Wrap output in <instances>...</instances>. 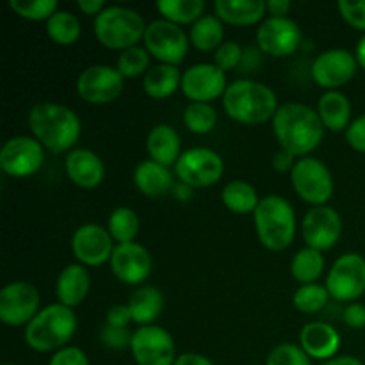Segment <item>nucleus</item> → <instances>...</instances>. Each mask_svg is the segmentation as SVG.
<instances>
[{"label":"nucleus","mask_w":365,"mask_h":365,"mask_svg":"<svg viewBox=\"0 0 365 365\" xmlns=\"http://www.w3.org/2000/svg\"><path fill=\"white\" fill-rule=\"evenodd\" d=\"M273 130L282 150L294 157H307L323 143L324 125L317 110L305 103H285L273 118Z\"/></svg>","instance_id":"1"},{"label":"nucleus","mask_w":365,"mask_h":365,"mask_svg":"<svg viewBox=\"0 0 365 365\" xmlns=\"http://www.w3.org/2000/svg\"><path fill=\"white\" fill-rule=\"evenodd\" d=\"M29 128L34 139L53 155L70 153L81 138L82 125L75 110L63 103L39 102L29 113Z\"/></svg>","instance_id":"2"},{"label":"nucleus","mask_w":365,"mask_h":365,"mask_svg":"<svg viewBox=\"0 0 365 365\" xmlns=\"http://www.w3.org/2000/svg\"><path fill=\"white\" fill-rule=\"evenodd\" d=\"M277 93L269 86L252 78H241L228 84L223 95V109L234 121L259 125L273 120L278 110Z\"/></svg>","instance_id":"3"},{"label":"nucleus","mask_w":365,"mask_h":365,"mask_svg":"<svg viewBox=\"0 0 365 365\" xmlns=\"http://www.w3.org/2000/svg\"><path fill=\"white\" fill-rule=\"evenodd\" d=\"M77 331V316L73 309L52 303L39 310L38 316L25 327L24 337L29 348L38 353L59 351L66 348Z\"/></svg>","instance_id":"4"},{"label":"nucleus","mask_w":365,"mask_h":365,"mask_svg":"<svg viewBox=\"0 0 365 365\" xmlns=\"http://www.w3.org/2000/svg\"><path fill=\"white\" fill-rule=\"evenodd\" d=\"M257 235L264 248L284 252L296 237V212L284 196L269 195L260 200L253 212Z\"/></svg>","instance_id":"5"},{"label":"nucleus","mask_w":365,"mask_h":365,"mask_svg":"<svg viewBox=\"0 0 365 365\" xmlns=\"http://www.w3.org/2000/svg\"><path fill=\"white\" fill-rule=\"evenodd\" d=\"M146 27L145 18L138 11L125 6H109L95 18L93 32L106 48L125 52L145 39Z\"/></svg>","instance_id":"6"},{"label":"nucleus","mask_w":365,"mask_h":365,"mask_svg":"<svg viewBox=\"0 0 365 365\" xmlns=\"http://www.w3.org/2000/svg\"><path fill=\"white\" fill-rule=\"evenodd\" d=\"M291 182L296 195L314 207L327 205L334 195V178L323 160L302 157L291 171Z\"/></svg>","instance_id":"7"},{"label":"nucleus","mask_w":365,"mask_h":365,"mask_svg":"<svg viewBox=\"0 0 365 365\" xmlns=\"http://www.w3.org/2000/svg\"><path fill=\"white\" fill-rule=\"evenodd\" d=\"M143 41L150 56L160 61V64H171V66H178L185 59L191 43L180 25L171 24L164 18L148 24Z\"/></svg>","instance_id":"8"},{"label":"nucleus","mask_w":365,"mask_h":365,"mask_svg":"<svg viewBox=\"0 0 365 365\" xmlns=\"http://www.w3.org/2000/svg\"><path fill=\"white\" fill-rule=\"evenodd\" d=\"M225 163L217 152L210 148H189L182 152L175 164V173L180 182L192 189H205L221 180Z\"/></svg>","instance_id":"9"},{"label":"nucleus","mask_w":365,"mask_h":365,"mask_svg":"<svg viewBox=\"0 0 365 365\" xmlns=\"http://www.w3.org/2000/svg\"><path fill=\"white\" fill-rule=\"evenodd\" d=\"M327 289L337 302L355 303L365 292V259L359 253H344L330 267Z\"/></svg>","instance_id":"10"},{"label":"nucleus","mask_w":365,"mask_h":365,"mask_svg":"<svg viewBox=\"0 0 365 365\" xmlns=\"http://www.w3.org/2000/svg\"><path fill=\"white\" fill-rule=\"evenodd\" d=\"M41 298L31 282H11L0 291V321L7 327H27L39 314Z\"/></svg>","instance_id":"11"},{"label":"nucleus","mask_w":365,"mask_h":365,"mask_svg":"<svg viewBox=\"0 0 365 365\" xmlns=\"http://www.w3.org/2000/svg\"><path fill=\"white\" fill-rule=\"evenodd\" d=\"M45 164V148L29 135H16L4 143L0 150V168L13 178H27L38 173Z\"/></svg>","instance_id":"12"},{"label":"nucleus","mask_w":365,"mask_h":365,"mask_svg":"<svg viewBox=\"0 0 365 365\" xmlns=\"http://www.w3.org/2000/svg\"><path fill=\"white\" fill-rule=\"evenodd\" d=\"M130 351L138 365H175L177 362L173 337L155 324L139 327L132 334Z\"/></svg>","instance_id":"13"},{"label":"nucleus","mask_w":365,"mask_h":365,"mask_svg":"<svg viewBox=\"0 0 365 365\" xmlns=\"http://www.w3.org/2000/svg\"><path fill=\"white\" fill-rule=\"evenodd\" d=\"M125 77L118 68L107 64L89 66L78 75L77 93L82 100L93 106H106L114 102L123 91Z\"/></svg>","instance_id":"14"},{"label":"nucleus","mask_w":365,"mask_h":365,"mask_svg":"<svg viewBox=\"0 0 365 365\" xmlns=\"http://www.w3.org/2000/svg\"><path fill=\"white\" fill-rule=\"evenodd\" d=\"M227 88V73L214 63L192 64L182 75L180 89L191 102L210 103L223 98Z\"/></svg>","instance_id":"15"},{"label":"nucleus","mask_w":365,"mask_h":365,"mask_svg":"<svg viewBox=\"0 0 365 365\" xmlns=\"http://www.w3.org/2000/svg\"><path fill=\"white\" fill-rule=\"evenodd\" d=\"M114 239L109 230L96 223H86L71 235V252L78 264L86 267H96L109 262L114 252Z\"/></svg>","instance_id":"16"},{"label":"nucleus","mask_w":365,"mask_h":365,"mask_svg":"<svg viewBox=\"0 0 365 365\" xmlns=\"http://www.w3.org/2000/svg\"><path fill=\"white\" fill-rule=\"evenodd\" d=\"M302 41V29L291 18L269 16L257 29V45L271 57L291 56L299 48Z\"/></svg>","instance_id":"17"},{"label":"nucleus","mask_w":365,"mask_h":365,"mask_svg":"<svg viewBox=\"0 0 365 365\" xmlns=\"http://www.w3.org/2000/svg\"><path fill=\"white\" fill-rule=\"evenodd\" d=\"M302 234L309 248L317 252L331 250L342 235L341 214L330 205L314 207L303 217Z\"/></svg>","instance_id":"18"},{"label":"nucleus","mask_w":365,"mask_h":365,"mask_svg":"<svg viewBox=\"0 0 365 365\" xmlns=\"http://www.w3.org/2000/svg\"><path fill=\"white\" fill-rule=\"evenodd\" d=\"M359 61L355 53L344 48H331L319 53L312 64V78L327 91H337V88L348 84L356 73Z\"/></svg>","instance_id":"19"},{"label":"nucleus","mask_w":365,"mask_h":365,"mask_svg":"<svg viewBox=\"0 0 365 365\" xmlns=\"http://www.w3.org/2000/svg\"><path fill=\"white\" fill-rule=\"evenodd\" d=\"M110 271L120 282L127 285H139L152 273V255L138 242L116 245L109 260Z\"/></svg>","instance_id":"20"},{"label":"nucleus","mask_w":365,"mask_h":365,"mask_svg":"<svg viewBox=\"0 0 365 365\" xmlns=\"http://www.w3.org/2000/svg\"><path fill=\"white\" fill-rule=\"evenodd\" d=\"M68 178L81 189H96L106 178L103 160L93 150L73 148L64 159Z\"/></svg>","instance_id":"21"},{"label":"nucleus","mask_w":365,"mask_h":365,"mask_svg":"<svg viewBox=\"0 0 365 365\" xmlns=\"http://www.w3.org/2000/svg\"><path fill=\"white\" fill-rule=\"evenodd\" d=\"M299 346L310 359L327 362L337 355L339 348H341V335L331 324L323 323V321H312L302 328Z\"/></svg>","instance_id":"22"},{"label":"nucleus","mask_w":365,"mask_h":365,"mask_svg":"<svg viewBox=\"0 0 365 365\" xmlns=\"http://www.w3.org/2000/svg\"><path fill=\"white\" fill-rule=\"evenodd\" d=\"M91 287V277L82 264H70L59 273L56 280L57 303L73 309L78 307L88 296Z\"/></svg>","instance_id":"23"},{"label":"nucleus","mask_w":365,"mask_h":365,"mask_svg":"<svg viewBox=\"0 0 365 365\" xmlns=\"http://www.w3.org/2000/svg\"><path fill=\"white\" fill-rule=\"evenodd\" d=\"M134 184L141 195L148 198H160L173 191L175 182L170 168L148 159L138 164L134 171Z\"/></svg>","instance_id":"24"},{"label":"nucleus","mask_w":365,"mask_h":365,"mask_svg":"<svg viewBox=\"0 0 365 365\" xmlns=\"http://www.w3.org/2000/svg\"><path fill=\"white\" fill-rule=\"evenodd\" d=\"M214 13L225 24L248 27L262 20L267 6L264 0H216Z\"/></svg>","instance_id":"25"},{"label":"nucleus","mask_w":365,"mask_h":365,"mask_svg":"<svg viewBox=\"0 0 365 365\" xmlns=\"http://www.w3.org/2000/svg\"><path fill=\"white\" fill-rule=\"evenodd\" d=\"M146 150L152 160L170 168L180 159V135L170 125H155L146 138Z\"/></svg>","instance_id":"26"},{"label":"nucleus","mask_w":365,"mask_h":365,"mask_svg":"<svg viewBox=\"0 0 365 365\" xmlns=\"http://www.w3.org/2000/svg\"><path fill=\"white\" fill-rule=\"evenodd\" d=\"M127 305L132 312V323L139 327H150L163 312L164 296L157 287L141 285L132 292Z\"/></svg>","instance_id":"27"},{"label":"nucleus","mask_w":365,"mask_h":365,"mask_svg":"<svg viewBox=\"0 0 365 365\" xmlns=\"http://www.w3.org/2000/svg\"><path fill=\"white\" fill-rule=\"evenodd\" d=\"M317 114L327 130L346 132L351 123V103L344 93L327 91L317 103Z\"/></svg>","instance_id":"28"},{"label":"nucleus","mask_w":365,"mask_h":365,"mask_svg":"<svg viewBox=\"0 0 365 365\" xmlns=\"http://www.w3.org/2000/svg\"><path fill=\"white\" fill-rule=\"evenodd\" d=\"M182 71L171 64H155L146 71L143 78V89L150 98L164 100L173 95L182 86Z\"/></svg>","instance_id":"29"},{"label":"nucleus","mask_w":365,"mask_h":365,"mask_svg":"<svg viewBox=\"0 0 365 365\" xmlns=\"http://www.w3.org/2000/svg\"><path fill=\"white\" fill-rule=\"evenodd\" d=\"M189 41L200 52H216L225 43L223 21L216 14H203L196 24L191 25Z\"/></svg>","instance_id":"30"},{"label":"nucleus","mask_w":365,"mask_h":365,"mask_svg":"<svg viewBox=\"0 0 365 365\" xmlns=\"http://www.w3.org/2000/svg\"><path fill=\"white\" fill-rule=\"evenodd\" d=\"M257 189L250 182L232 180L221 191V202L235 214H253L260 203Z\"/></svg>","instance_id":"31"},{"label":"nucleus","mask_w":365,"mask_h":365,"mask_svg":"<svg viewBox=\"0 0 365 365\" xmlns=\"http://www.w3.org/2000/svg\"><path fill=\"white\" fill-rule=\"evenodd\" d=\"M157 11L163 14L164 20L175 25L196 24L203 16L205 2L203 0H159Z\"/></svg>","instance_id":"32"},{"label":"nucleus","mask_w":365,"mask_h":365,"mask_svg":"<svg viewBox=\"0 0 365 365\" xmlns=\"http://www.w3.org/2000/svg\"><path fill=\"white\" fill-rule=\"evenodd\" d=\"M324 271V257L323 253L314 248H303L294 255L291 262V273L296 282L302 285L316 284L317 278Z\"/></svg>","instance_id":"33"},{"label":"nucleus","mask_w":365,"mask_h":365,"mask_svg":"<svg viewBox=\"0 0 365 365\" xmlns=\"http://www.w3.org/2000/svg\"><path fill=\"white\" fill-rule=\"evenodd\" d=\"M46 34L56 45L70 46L81 38V21L70 11H57L46 21Z\"/></svg>","instance_id":"34"},{"label":"nucleus","mask_w":365,"mask_h":365,"mask_svg":"<svg viewBox=\"0 0 365 365\" xmlns=\"http://www.w3.org/2000/svg\"><path fill=\"white\" fill-rule=\"evenodd\" d=\"M107 230L118 245L134 242L139 234V217L130 207H118L110 212Z\"/></svg>","instance_id":"35"},{"label":"nucleus","mask_w":365,"mask_h":365,"mask_svg":"<svg viewBox=\"0 0 365 365\" xmlns=\"http://www.w3.org/2000/svg\"><path fill=\"white\" fill-rule=\"evenodd\" d=\"M330 292H328L327 285L319 284H307L296 289L294 296H292V303H294L296 310L303 314H316L321 312L324 307L330 302Z\"/></svg>","instance_id":"36"},{"label":"nucleus","mask_w":365,"mask_h":365,"mask_svg":"<svg viewBox=\"0 0 365 365\" xmlns=\"http://www.w3.org/2000/svg\"><path fill=\"white\" fill-rule=\"evenodd\" d=\"M184 123L192 134H209L217 123V114L210 103L191 102L184 109Z\"/></svg>","instance_id":"37"},{"label":"nucleus","mask_w":365,"mask_h":365,"mask_svg":"<svg viewBox=\"0 0 365 365\" xmlns=\"http://www.w3.org/2000/svg\"><path fill=\"white\" fill-rule=\"evenodd\" d=\"M9 9L29 21H48L59 11L57 0H9Z\"/></svg>","instance_id":"38"},{"label":"nucleus","mask_w":365,"mask_h":365,"mask_svg":"<svg viewBox=\"0 0 365 365\" xmlns=\"http://www.w3.org/2000/svg\"><path fill=\"white\" fill-rule=\"evenodd\" d=\"M150 64V53L148 50L143 48V46H132V48L125 50L118 57L116 68L125 78H135L139 75L148 71Z\"/></svg>","instance_id":"39"},{"label":"nucleus","mask_w":365,"mask_h":365,"mask_svg":"<svg viewBox=\"0 0 365 365\" xmlns=\"http://www.w3.org/2000/svg\"><path fill=\"white\" fill-rule=\"evenodd\" d=\"M266 365H312V359L303 351L299 344L284 342L271 349Z\"/></svg>","instance_id":"40"},{"label":"nucleus","mask_w":365,"mask_h":365,"mask_svg":"<svg viewBox=\"0 0 365 365\" xmlns=\"http://www.w3.org/2000/svg\"><path fill=\"white\" fill-rule=\"evenodd\" d=\"M242 46L235 41H225L220 48L214 52V64L220 70L227 73L228 70H234L242 61Z\"/></svg>","instance_id":"41"},{"label":"nucleus","mask_w":365,"mask_h":365,"mask_svg":"<svg viewBox=\"0 0 365 365\" xmlns=\"http://www.w3.org/2000/svg\"><path fill=\"white\" fill-rule=\"evenodd\" d=\"M100 341L106 348L116 349V351H121V349L130 348L132 344V334L128 328H118V327H106L100 330Z\"/></svg>","instance_id":"42"},{"label":"nucleus","mask_w":365,"mask_h":365,"mask_svg":"<svg viewBox=\"0 0 365 365\" xmlns=\"http://www.w3.org/2000/svg\"><path fill=\"white\" fill-rule=\"evenodd\" d=\"M337 9L346 24L365 32V0H362V2L341 0V2L337 4Z\"/></svg>","instance_id":"43"},{"label":"nucleus","mask_w":365,"mask_h":365,"mask_svg":"<svg viewBox=\"0 0 365 365\" xmlns=\"http://www.w3.org/2000/svg\"><path fill=\"white\" fill-rule=\"evenodd\" d=\"M48 365H89L88 355L77 346H66L52 355Z\"/></svg>","instance_id":"44"},{"label":"nucleus","mask_w":365,"mask_h":365,"mask_svg":"<svg viewBox=\"0 0 365 365\" xmlns=\"http://www.w3.org/2000/svg\"><path fill=\"white\" fill-rule=\"evenodd\" d=\"M346 141L353 150L365 153V114L349 123L348 130H346Z\"/></svg>","instance_id":"45"},{"label":"nucleus","mask_w":365,"mask_h":365,"mask_svg":"<svg viewBox=\"0 0 365 365\" xmlns=\"http://www.w3.org/2000/svg\"><path fill=\"white\" fill-rule=\"evenodd\" d=\"M132 323V312L128 305H114L107 310L106 324L118 328H127Z\"/></svg>","instance_id":"46"},{"label":"nucleus","mask_w":365,"mask_h":365,"mask_svg":"<svg viewBox=\"0 0 365 365\" xmlns=\"http://www.w3.org/2000/svg\"><path fill=\"white\" fill-rule=\"evenodd\" d=\"M342 319L353 330L365 328V305H362V303H349L346 307L344 314H342Z\"/></svg>","instance_id":"47"},{"label":"nucleus","mask_w":365,"mask_h":365,"mask_svg":"<svg viewBox=\"0 0 365 365\" xmlns=\"http://www.w3.org/2000/svg\"><path fill=\"white\" fill-rule=\"evenodd\" d=\"M296 164V157L292 153L285 152V150L280 148V152L274 153L273 157V168L278 171V173H291L292 168Z\"/></svg>","instance_id":"48"},{"label":"nucleus","mask_w":365,"mask_h":365,"mask_svg":"<svg viewBox=\"0 0 365 365\" xmlns=\"http://www.w3.org/2000/svg\"><path fill=\"white\" fill-rule=\"evenodd\" d=\"M267 13L274 18H287L289 11H291L292 4L289 0H269L266 2Z\"/></svg>","instance_id":"49"},{"label":"nucleus","mask_w":365,"mask_h":365,"mask_svg":"<svg viewBox=\"0 0 365 365\" xmlns=\"http://www.w3.org/2000/svg\"><path fill=\"white\" fill-rule=\"evenodd\" d=\"M78 9L84 14H89V16H98L103 9H106V4L103 0H78L77 2Z\"/></svg>","instance_id":"50"},{"label":"nucleus","mask_w":365,"mask_h":365,"mask_svg":"<svg viewBox=\"0 0 365 365\" xmlns=\"http://www.w3.org/2000/svg\"><path fill=\"white\" fill-rule=\"evenodd\" d=\"M175 365H214V362L200 353H184V355L177 356Z\"/></svg>","instance_id":"51"},{"label":"nucleus","mask_w":365,"mask_h":365,"mask_svg":"<svg viewBox=\"0 0 365 365\" xmlns=\"http://www.w3.org/2000/svg\"><path fill=\"white\" fill-rule=\"evenodd\" d=\"M173 196L178 200V202H189L192 198V187H189L187 184L180 182V184H175L173 187Z\"/></svg>","instance_id":"52"},{"label":"nucleus","mask_w":365,"mask_h":365,"mask_svg":"<svg viewBox=\"0 0 365 365\" xmlns=\"http://www.w3.org/2000/svg\"><path fill=\"white\" fill-rule=\"evenodd\" d=\"M319 365H364V364H362V360H359L356 356L342 355V356H335V359H331V360H327V362H323Z\"/></svg>","instance_id":"53"},{"label":"nucleus","mask_w":365,"mask_h":365,"mask_svg":"<svg viewBox=\"0 0 365 365\" xmlns=\"http://www.w3.org/2000/svg\"><path fill=\"white\" fill-rule=\"evenodd\" d=\"M355 57H356V61H359V66L365 70V34L360 38V41L356 43Z\"/></svg>","instance_id":"54"},{"label":"nucleus","mask_w":365,"mask_h":365,"mask_svg":"<svg viewBox=\"0 0 365 365\" xmlns=\"http://www.w3.org/2000/svg\"><path fill=\"white\" fill-rule=\"evenodd\" d=\"M4 365H16V364H4Z\"/></svg>","instance_id":"55"}]
</instances>
